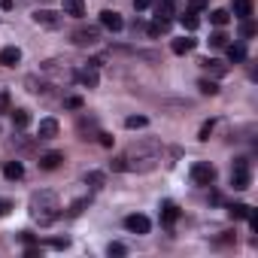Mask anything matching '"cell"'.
<instances>
[{"label":"cell","mask_w":258,"mask_h":258,"mask_svg":"<svg viewBox=\"0 0 258 258\" xmlns=\"http://www.w3.org/2000/svg\"><path fill=\"white\" fill-rule=\"evenodd\" d=\"M61 161H64L61 152H46V155H40V167H43V170H58Z\"/></svg>","instance_id":"cell-15"},{"label":"cell","mask_w":258,"mask_h":258,"mask_svg":"<svg viewBox=\"0 0 258 258\" xmlns=\"http://www.w3.org/2000/svg\"><path fill=\"white\" fill-rule=\"evenodd\" d=\"M43 73H46L52 82H73V79H76V70H73L67 61H58V58L43 61Z\"/></svg>","instance_id":"cell-3"},{"label":"cell","mask_w":258,"mask_h":258,"mask_svg":"<svg viewBox=\"0 0 258 258\" xmlns=\"http://www.w3.org/2000/svg\"><path fill=\"white\" fill-rule=\"evenodd\" d=\"M64 106H67V109H82V97H67Z\"/></svg>","instance_id":"cell-37"},{"label":"cell","mask_w":258,"mask_h":258,"mask_svg":"<svg viewBox=\"0 0 258 258\" xmlns=\"http://www.w3.org/2000/svg\"><path fill=\"white\" fill-rule=\"evenodd\" d=\"M146 31H149V37H161V34H167V31H170V22H167V19H155Z\"/></svg>","instance_id":"cell-20"},{"label":"cell","mask_w":258,"mask_h":258,"mask_svg":"<svg viewBox=\"0 0 258 258\" xmlns=\"http://www.w3.org/2000/svg\"><path fill=\"white\" fill-rule=\"evenodd\" d=\"M124 161H127V170H152L161 161V152L155 143H143V146H131Z\"/></svg>","instance_id":"cell-2"},{"label":"cell","mask_w":258,"mask_h":258,"mask_svg":"<svg viewBox=\"0 0 258 258\" xmlns=\"http://www.w3.org/2000/svg\"><path fill=\"white\" fill-rule=\"evenodd\" d=\"M198 88H201L204 94H219V85H216L213 79H201V82H198Z\"/></svg>","instance_id":"cell-32"},{"label":"cell","mask_w":258,"mask_h":258,"mask_svg":"<svg viewBox=\"0 0 258 258\" xmlns=\"http://www.w3.org/2000/svg\"><path fill=\"white\" fill-rule=\"evenodd\" d=\"M213 124H216V121H213V118H210V121H204V124H201V134H198V140H204V143H207V140H210V134H213Z\"/></svg>","instance_id":"cell-33"},{"label":"cell","mask_w":258,"mask_h":258,"mask_svg":"<svg viewBox=\"0 0 258 258\" xmlns=\"http://www.w3.org/2000/svg\"><path fill=\"white\" fill-rule=\"evenodd\" d=\"M13 124L19 127V131H22V127H28L31 124V112L28 109H13Z\"/></svg>","instance_id":"cell-22"},{"label":"cell","mask_w":258,"mask_h":258,"mask_svg":"<svg viewBox=\"0 0 258 258\" xmlns=\"http://www.w3.org/2000/svg\"><path fill=\"white\" fill-rule=\"evenodd\" d=\"M85 185L97 191V188H103V185H106V176H103L100 170H88V173H85Z\"/></svg>","instance_id":"cell-19"},{"label":"cell","mask_w":258,"mask_h":258,"mask_svg":"<svg viewBox=\"0 0 258 258\" xmlns=\"http://www.w3.org/2000/svg\"><path fill=\"white\" fill-rule=\"evenodd\" d=\"M76 82H79L82 88H97V82H100L97 67H94V64H85L82 70H76Z\"/></svg>","instance_id":"cell-8"},{"label":"cell","mask_w":258,"mask_h":258,"mask_svg":"<svg viewBox=\"0 0 258 258\" xmlns=\"http://www.w3.org/2000/svg\"><path fill=\"white\" fill-rule=\"evenodd\" d=\"M37 137L40 140H55L58 137V121L55 118H43L40 127H37Z\"/></svg>","instance_id":"cell-11"},{"label":"cell","mask_w":258,"mask_h":258,"mask_svg":"<svg viewBox=\"0 0 258 258\" xmlns=\"http://www.w3.org/2000/svg\"><path fill=\"white\" fill-rule=\"evenodd\" d=\"M64 16H73V19L85 16V0H64Z\"/></svg>","instance_id":"cell-17"},{"label":"cell","mask_w":258,"mask_h":258,"mask_svg":"<svg viewBox=\"0 0 258 258\" xmlns=\"http://www.w3.org/2000/svg\"><path fill=\"white\" fill-rule=\"evenodd\" d=\"M124 228L131 231V234H149V228H152V222L146 219V216H140V213H134V216H127L124 219Z\"/></svg>","instance_id":"cell-9"},{"label":"cell","mask_w":258,"mask_h":258,"mask_svg":"<svg viewBox=\"0 0 258 258\" xmlns=\"http://www.w3.org/2000/svg\"><path fill=\"white\" fill-rule=\"evenodd\" d=\"M210 22H213L216 28H225V25L231 22V13H228V10H213V13H210Z\"/></svg>","instance_id":"cell-23"},{"label":"cell","mask_w":258,"mask_h":258,"mask_svg":"<svg viewBox=\"0 0 258 258\" xmlns=\"http://www.w3.org/2000/svg\"><path fill=\"white\" fill-rule=\"evenodd\" d=\"M43 4H49V0H43Z\"/></svg>","instance_id":"cell-44"},{"label":"cell","mask_w":258,"mask_h":258,"mask_svg":"<svg viewBox=\"0 0 258 258\" xmlns=\"http://www.w3.org/2000/svg\"><path fill=\"white\" fill-rule=\"evenodd\" d=\"M115 173H121V170H127V161H124V155H118V158H112V164H109Z\"/></svg>","instance_id":"cell-36"},{"label":"cell","mask_w":258,"mask_h":258,"mask_svg":"<svg viewBox=\"0 0 258 258\" xmlns=\"http://www.w3.org/2000/svg\"><path fill=\"white\" fill-rule=\"evenodd\" d=\"M179 22H182V28H185V31H198V28H201V19H198L195 13H182V19H179Z\"/></svg>","instance_id":"cell-27"},{"label":"cell","mask_w":258,"mask_h":258,"mask_svg":"<svg viewBox=\"0 0 258 258\" xmlns=\"http://www.w3.org/2000/svg\"><path fill=\"white\" fill-rule=\"evenodd\" d=\"M249 182H252L249 161H246V158H237V161H234V167H231V185H234L237 191H243V188H249Z\"/></svg>","instance_id":"cell-4"},{"label":"cell","mask_w":258,"mask_h":258,"mask_svg":"<svg viewBox=\"0 0 258 258\" xmlns=\"http://www.w3.org/2000/svg\"><path fill=\"white\" fill-rule=\"evenodd\" d=\"M22 61V49L19 46H7V49H0V64L4 67H16Z\"/></svg>","instance_id":"cell-12"},{"label":"cell","mask_w":258,"mask_h":258,"mask_svg":"<svg viewBox=\"0 0 258 258\" xmlns=\"http://www.w3.org/2000/svg\"><path fill=\"white\" fill-rule=\"evenodd\" d=\"M249 210H252V207H246V204H231V207H228L231 219H246V216H249Z\"/></svg>","instance_id":"cell-28"},{"label":"cell","mask_w":258,"mask_h":258,"mask_svg":"<svg viewBox=\"0 0 258 258\" xmlns=\"http://www.w3.org/2000/svg\"><path fill=\"white\" fill-rule=\"evenodd\" d=\"M176 16V10H173V0H158V4H155V19H173Z\"/></svg>","instance_id":"cell-16"},{"label":"cell","mask_w":258,"mask_h":258,"mask_svg":"<svg viewBox=\"0 0 258 258\" xmlns=\"http://www.w3.org/2000/svg\"><path fill=\"white\" fill-rule=\"evenodd\" d=\"M13 213V201H0V216H10Z\"/></svg>","instance_id":"cell-41"},{"label":"cell","mask_w":258,"mask_h":258,"mask_svg":"<svg viewBox=\"0 0 258 258\" xmlns=\"http://www.w3.org/2000/svg\"><path fill=\"white\" fill-rule=\"evenodd\" d=\"M28 210H31V219H34L37 225H52V222L61 216V201H58V195H55V191L40 188V191H34V195H31Z\"/></svg>","instance_id":"cell-1"},{"label":"cell","mask_w":258,"mask_h":258,"mask_svg":"<svg viewBox=\"0 0 258 258\" xmlns=\"http://www.w3.org/2000/svg\"><path fill=\"white\" fill-rule=\"evenodd\" d=\"M85 207H88V198H79V201H73V207L67 210V216H73V219H76V216H82V210H85Z\"/></svg>","instance_id":"cell-31"},{"label":"cell","mask_w":258,"mask_h":258,"mask_svg":"<svg viewBox=\"0 0 258 258\" xmlns=\"http://www.w3.org/2000/svg\"><path fill=\"white\" fill-rule=\"evenodd\" d=\"M201 64H204V70H213V73H219V76H225V73H228V67H225L222 61H216V58H204Z\"/></svg>","instance_id":"cell-26"},{"label":"cell","mask_w":258,"mask_h":258,"mask_svg":"<svg viewBox=\"0 0 258 258\" xmlns=\"http://www.w3.org/2000/svg\"><path fill=\"white\" fill-rule=\"evenodd\" d=\"M191 182H195V185H213V182H216V167H213L210 161L191 164Z\"/></svg>","instance_id":"cell-5"},{"label":"cell","mask_w":258,"mask_h":258,"mask_svg":"<svg viewBox=\"0 0 258 258\" xmlns=\"http://www.w3.org/2000/svg\"><path fill=\"white\" fill-rule=\"evenodd\" d=\"M240 34H243V37H252V34H255V22H252V19H243Z\"/></svg>","instance_id":"cell-34"},{"label":"cell","mask_w":258,"mask_h":258,"mask_svg":"<svg viewBox=\"0 0 258 258\" xmlns=\"http://www.w3.org/2000/svg\"><path fill=\"white\" fill-rule=\"evenodd\" d=\"M210 46H213V49H225V46H228V34H225V31H216V34L210 37Z\"/></svg>","instance_id":"cell-29"},{"label":"cell","mask_w":258,"mask_h":258,"mask_svg":"<svg viewBox=\"0 0 258 258\" xmlns=\"http://www.w3.org/2000/svg\"><path fill=\"white\" fill-rule=\"evenodd\" d=\"M195 46H198V40H191V37H179V40L170 43L173 55H188V52H195Z\"/></svg>","instance_id":"cell-14"},{"label":"cell","mask_w":258,"mask_h":258,"mask_svg":"<svg viewBox=\"0 0 258 258\" xmlns=\"http://www.w3.org/2000/svg\"><path fill=\"white\" fill-rule=\"evenodd\" d=\"M97 143H100V146H103V149H109V146H112V137H109V134H103V131H100V134H97Z\"/></svg>","instance_id":"cell-39"},{"label":"cell","mask_w":258,"mask_h":258,"mask_svg":"<svg viewBox=\"0 0 258 258\" xmlns=\"http://www.w3.org/2000/svg\"><path fill=\"white\" fill-rule=\"evenodd\" d=\"M100 25H103L106 31H112V34H118V31L124 28V19H121L118 13H112V10H103V13H100Z\"/></svg>","instance_id":"cell-10"},{"label":"cell","mask_w":258,"mask_h":258,"mask_svg":"<svg viewBox=\"0 0 258 258\" xmlns=\"http://www.w3.org/2000/svg\"><path fill=\"white\" fill-rule=\"evenodd\" d=\"M234 16L237 19H249L252 16V0H234Z\"/></svg>","instance_id":"cell-21"},{"label":"cell","mask_w":258,"mask_h":258,"mask_svg":"<svg viewBox=\"0 0 258 258\" xmlns=\"http://www.w3.org/2000/svg\"><path fill=\"white\" fill-rule=\"evenodd\" d=\"M225 49H228V61H234V64L246 61V49H243V46H234V43H228Z\"/></svg>","instance_id":"cell-24"},{"label":"cell","mask_w":258,"mask_h":258,"mask_svg":"<svg viewBox=\"0 0 258 258\" xmlns=\"http://www.w3.org/2000/svg\"><path fill=\"white\" fill-rule=\"evenodd\" d=\"M49 246H52V249H67V246H70V240H67V237H64V240H61V237H55V240H49Z\"/></svg>","instance_id":"cell-38"},{"label":"cell","mask_w":258,"mask_h":258,"mask_svg":"<svg viewBox=\"0 0 258 258\" xmlns=\"http://www.w3.org/2000/svg\"><path fill=\"white\" fill-rule=\"evenodd\" d=\"M176 219H179V207H176L173 201H164V204H161V222L170 228V225H176Z\"/></svg>","instance_id":"cell-13"},{"label":"cell","mask_w":258,"mask_h":258,"mask_svg":"<svg viewBox=\"0 0 258 258\" xmlns=\"http://www.w3.org/2000/svg\"><path fill=\"white\" fill-rule=\"evenodd\" d=\"M146 124H149L146 115H127V118H124V127H127V131H137V127H146Z\"/></svg>","instance_id":"cell-25"},{"label":"cell","mask_w":258,"mask_h":258,"mask_svg":"<svg viewBox=\"0 0 258 258\" xmlns=\"http://www.w3.org/2000/svg\"><path fill=\"white\" fill-rule=\"evenodd\" d=\"M4 176L7 179H22L25 176V164L22 161H7L4 164Z\"/></svg>","instance_id":"cell-18"},{"label":"cell","mask_w":258,"mask_h":258,"mask_svg":"<svg viewBox=\"0 0 258 258\" xmlns=\"http://www.w3.org/2000/svg\"><path fill=\"white\" fill-rule=\"evenodd\" d=\"M188 13H207V0H191V4H188Z\"/></svg>","instance_id":"cell-35"},{"label":"cell","mask_w":258,"mask_h":258,"mask_svg":"<svg viewBox=\"0 0 258 258\" xmlns=\"http://www.w3.org/2000/svg\"><path fill=\"white\" fill-rule=\"evenodd\" d=\"M152 0H134V10H149Z\"/></svg>","instance_id":"cell-43"},{"label":"cell","mask_w":258,"mask_h":258,"mask_svg":"<svg viewBox=\"0 0 258 258\" xmlns=\"http://www.w3.org/2000/svg\"><path fill=\"white\" fill-rule=\"evenodd\" d=\"M34 22H37L40 28L58 31V28L64 25V16H61V13H52V10H37V13H34Z\"/></svg>","instance_id":"cell-7"},{"label":"cell","mask_w":258,"mask_h":258,"mask_svg":"<svg viewBox=\"0 0 258 258\" xmlns=\"http://www.w3.org/2000/svg\"><path fill=\"white\" fill-rule=\"evenodd\" d=\"M25 255H28V258H37V255H40V246H34V243H28V249H25Z\"/></svg>","instance_id":"cell-42"},{"label":"cell","mask_w":258,"mask_h":258,"mask_svg":"<svg viewBox=\"0 0 258 258\" xmlns=\"http://www.w3.org/2000/svg\"><path fill=\"white\" fill-rule=\"evenodd\" d=\"M25 85H28V91H34V94H40V91L46 94V91H49V88H46V82H37L34 76H28V79H25Z\"/></svg>","instance_id":"cell-30"},{"label":"cell","mask_w":258,"mask_h":258,"mask_svg":"<svg viewBox=\"0 0 258 258\" xmlns=\"http://www.w3.org/2000/svg\"><path fill=\"white\" fill-rule=\"evenodd\" d=\"M127 249L121 246V243H109V255H124Z\"/></svg>","instance_id":"cell-40"},{"label":"cell","mask_w":258,"mask_h":258,"mask_svg":"<svg viewBox=\"0 0 258 258\" xmlns=\"http://www.w3.org/2000/svg\"><path fill=\"white\" fill-rule=\"evenodd\" d=\"M70 40H73L76 46H94V43L100 40V28H94V25H79V28L70 34Z\"/></svg>","instance_id":"cell-6"}]
</instances>
